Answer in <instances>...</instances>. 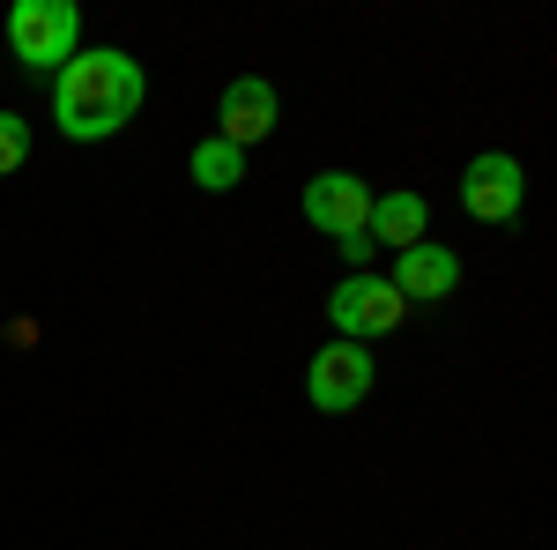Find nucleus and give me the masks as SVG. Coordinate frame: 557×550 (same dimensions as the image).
<instances>
[{"mask_svg": "<svg viewBox=\"0 0 557 550\" xmlns=\"http://www.w3.org/2000/svg\"><path fill=\"white\" fill-rule=\"evenodd\" d=\"M141 97H149L141 60L120 52V45H97V52H75L52 75V120H60L67 142H112L141 112Z\"/></svg>", "mask_w": 557, "mask_h": 550, "instance_id": "f257e3e1", "label": "nucleus"}, {"mask_svg": "<svg viewBox=\"0 0 557 550\" xmlns=\"http://www.w3.org/2000/svg\"><path fill=\"white\" fill-rule=\"evenodd\" d=\"M75 38H83V8L75 0H15L8 8V52L30 75H60L75 60Z\"/></svg>", "mask_w": 557, "mask_h": 550, "instance_id": "f03ea898", "label": "nucleus"}, {"mask_svg": "<svg viewBox=\"0 0 557 550\" xmlns=\"http://www.w3.org/2000/svg\"><path fill=\"white\" fill-rule=\"evenodd\" d=\"M327 320H335V335L343 342H372V335H394L401 320H409V305H401V291L386 283V276H343L335 291H327Z\"/></svg>", "mask_w": 557, "mask_h": 550, "instance_id": "7ed1b4c3", "label": "nucleus"}, {"mask_svg": "<svg viewBox=\"0 0 557 550\" xmlns=\"http://www.w3.org/2000/svg\"><path fill=\"white\" fill-rule=\"evenodd\" d=\"M372 394V350L364 342H327L320 357H312V372H305V402L320 410V417H343Z\"/></svg>", "mask_w": 557, "mask_h": 550, "instance_id": "20e7f679", "label": "nucleus"}, {"mask_svg": "<svg viewBox=\"0 0 557 550\" xmlns=\"http://www.w3.org/2000/svg\"><path fill=\"white\" fill-rule=\"evenodd\" d=\"M520 201H528V171H520V157H506V149L469 157V171H461V209H469L475 223H513Z\"/></svg>", "mask_w": 557, "mask_h": 550, "instance_id": "39448f33", "label": "nucleus"}, {"mask_svg": "<svg viewBox=\"0 0 557 550\" xmlns=\"http://www.w3.org/2000/svg\"><path fill=\"white\" fill-rule=\"evenodd\" d=\"M364 216H372V186L357 171H320L305 179V223L320 239H364Z\"/></svg>", "mask_w": 557, "mask_h": 550, "instance_id": "423d86ee", "label": "nucleus"}, {"mask_svg": "<svg viewBox=\"0 0 557 550\" xmlns=\"http://www.w3.org/2000/svg\"><path fill=\"white\" fill-rule=\"evenodd\" d=\"M275 120H283V97H275V83H268V75H238V83L223 89L215 142L246 149V142H260V134H275Z\"/></svg>", "mask_w": 557, "mask_h": 550, "instance_id": "0eeeda50", "label": "nucleus"}, {"mask_svg": "<svg viewBox=\"0 0 557 550\" xmlns=\"http://www.w3.org/2000/svg\"><path fill=\"white\" fill-rule=\"evenodd\" d=\"M386 283L401 291V305H446V297H454V283H461V260H454V246L424 239V246L394 254V276H386Z\"/></svg>", "mask_w": 557, "mask_h": 550, "instance_id": "6e6552de", "label": "nucleus"}, {"mask_svg": "<svg viewBox=\"0 0 557 550\" xmlns=\"http://www.w3.org/2000/svg\"><path fill=\"white\" fill-rule=\"evenodd\" d=\"M424 231H431L424 194H372V216H364V239H372V246L409 254V246H424Z\"/></svg>", "mask_w": 557, "mask_h": 550, "instance_id": "1a4fd4ad", "label": "nucleus"}, {"mask_svg": "<svg viewBox=\"0 0 557 550\" xmlns=\"http://www.w3.org/2000/svg\"><path fill=\"white\" fill-rule=\"evenodd\" d=\"M186 171H194V186L201 194H231L238 179H246V149H231V142H194V157H186Z\"/></svg>", "mask_w": 557, "mask_h": 550, "instance_id": "9d476101", "label": "nucleus"}, {"mask_svg": "<svg viewBox=\"0 0 557 550\" xmlns=\"http://www.w3.org/2000/svg\"><path fill=\"white\" fill-rule=\"evenodd\" d=\"M23 157H30V120L0 112V171H23Z\"/></svg>", "mask_w": 557, "mask_h": 550, "instance_id": "9b49d317", "label": "nucleus"}]
</instances>
